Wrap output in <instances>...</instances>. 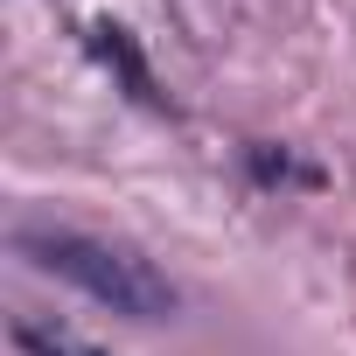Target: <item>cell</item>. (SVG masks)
<instances>
[{"label":"cell","mask_w":356,"mask_h":356,"mask_svg":"<svg viewBox=\"0 0 356 356\" xmlns=\"http://www.w3.org/2000/svg\"><path fill=\"white\" fill-rule=\"evenodd\" d=\"M91 49H98V56H105V63H112V70L126 77V91H133V98L161 105V91H154V77H147V63H140V49H133V35H126V29L98 22V29H91Z\"/></svg>","instance_id":"2"},{"label":"cell","mask_w":356,"mask_h":356,"mask_svg":"<svg viewBox=\"0 0 356 356\" xmlns=\"http://www.w3.org/2000/svg\"><path fill=\"white\" fill-rule=\"evenodd\" d=\"M15 252L56 280H70L77 293L105 300L112 314L126 321H168L175 307H182V293H175V280L140 259L133 245H112V238H91V231H70V224H15Z\"/></svg>","instance_id":"1"},{"label":"cell","mask_w":356,"mask_h":356,"mask_svg":"<svg viewBox=\"0 0 356 356\" xmlns=\"http://www.w3.org/2000/svg\"><path fill=\"white\" fill-rule=\"evenodd\" d=\"M15 342L29 356H105V349H91V342H77L70 328H49V321H15Z\"/></svg>","instance_id":"3"}]
</instances>
